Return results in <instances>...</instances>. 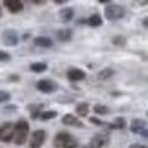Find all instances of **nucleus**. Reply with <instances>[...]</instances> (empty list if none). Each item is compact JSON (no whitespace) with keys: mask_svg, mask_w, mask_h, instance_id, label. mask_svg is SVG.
Returning <instances> with one entry per match:
<instances>
[{"mask_svg":"<svg viewBox=\"0 0 148 148\" xmlns=\"http://www.w3.org/2000/svg\"><path fill=\"white\" fill-rule=\"evenodd\" d=\"M13 124L11 123H5L0 127V140L2 142H11L13 140Z\"/></svg>","mask_w":148,"mask_h":148,"instance_id":"obj_6","label":"nucleus"},{"mask_svg":"<svg viewBox=\"0 0 148 148\" xmlns=\"http://www.w3.org/2000/svg\"><path fill=\"white\" fill-rule=\"evenodd\" d=\"M126 10L121 7V5H108L105 8V18L108 21H118L121 18H124Z\"/></svg>","mask_w":148,"mask_h":148,"instance_id":"obj_3","label":"nucleus"},{"mask_svg":"<svg viewBox=\"0 0 148 148\" xmlns=\"http://www.w3.org/2000/svg\"><path fill=\"white\" fill-rule=\"evenodd\" d=\"M84 77H86V73L81 69H69L67 70V78L70 81H81L84 80Z\"/></svg>","mask_w":148,"mask_h":148,"instance_id":"obj_9","label":"nucleus"},{"mask_svg":"<svg viewBox=\"0 0 148 148\" xmlns=\"http://www.w3.org/2000/svg\"><path fill=\"white\" fill-rule=\"evenodd\" d=\"M48 69V65L43 64V62H35V64H30V70L35 72V73H42Z\"/></svg>","mask_w":148,"mask_h":148,"instance_id":"obj_16","label":"nucleus"},{"mask_svg":"<svg viewBox=\"0 0 148 148\" xmlns=\"http://www.w3.org/2000/svg\"><path fill=\"white\" fill-rule=\"evenodd\" d=\"M113 73H115V70H113V69H103V70L99 73V78H100V80H105V78L113 77Z\"/></svg>","mask_w":148,"mask_h":148,"instance_id":"obj_20","label":"nucleus"},{"mask_svg":"<svg viewBox=\"0 0 148 148\" xmlns=\"http://www.w3.org/2000/svg\"><path fill=\"white\" fill-rule=\"evenodd\" d=\"M45 138H46V132L43 129L35 131L32 134V137H30V148H40L45 143Z\"/></svg>","mask_w":148,"mask_h":148,"instance_id":"obj_5","label":"nucleus"},{"mask_svg":"<svg viewBox=\"0 0 148 148\" xmlns=\"http://www.w3.org/2000/svg\"><path fill=\"white\" fill-rule=\"evenodd\" d=\"M131 131L134 134H138L142 137H148V131H147V123L143 119H134L131 123Z\"/></svg>","mask_w":148,"mask_h":148,"instance_id":"obj_4","label":"nucleus"},{"mask_svg":"<svg viewBox=\"0 0 148 148\" xmlns=\"http://www.w3.org/2000/svg\"><path fill=\"white\" fill-rule=\"evenodd\" d=\"M89 121H91V123H94V124H97V126L102 124V121H100V119H97V118H89Z\"/></svg>","mask_w":148,"mask_h":148,"instance_id":"obj_26","label":"nucleus"},{"mask_svg":"<svg viewBox=\"0 0 148 148\" xmlns=\"http://www.w3.org/2000/svg\"><path fill=\"white\" fill-rule=\"evenodd\" d=\"M34 43H35L37 46H42V48H51L53 46V40L48 38V37H37V38L34 40Z\"/></svg>","mask_w":148,"mask_h":148,"instance_id":"obj_12","label":"nucleus"},{"mask_svg":"<svg viewBox=\"0 0 148 148\" xmlns=\"http://www.w3.org/2000/svg\"><path fill=\"white\" fill-rule=\"evenodd\" d=\"M113 43L115 45H124V38L123 37H116V38H113Z\"/></svg>","mask_w":148,"mask_h":148,"instance_id":"obj_25","label":"nucleus"},{"mask_svg":"<svg viewBox=\"0 0 148 148\" xmlns=\"http://www.w3.org/2000/svg\"><path fill=\"white\" fill-rule=\"evenodd\" d=\"M0 61H10V54L5 51H0Z\"/></svg>","mask_w":148,"mask_h":148,"instance_id":"obj_24","label":"nucleus"},{"mask_svg":"<svg viewBox=\"0 0 148 148\" xmlns=\"http://www.w3.org/2000/svg\"><path fill=\"white\" fill-rule=\"evenodd\" d=\"M56 148H77V140L69 132H59L54 138Z\"/></svg>","mask_w":148,"mask_h":148,"instance_id":"obj_2","label":"nucleus"},{"mask_svg":"<svg viewBox=\"0 0 148 148\" xmlns=\"http://www.w3.org/2000/svg\"><path fill=\"white\" fill-rule=\"evenodd\" d=\"M37 89L38 91H42V92H54L56 89H58V84L54 83V81H51V80H42V81H38L37 83Z\"/></svg>","mask_w":148,"mask_h":148,"instance_id":"obj_8","label":"nucleus"},{"mask_svg":"<svg viewBox=\"0 0 148 148\" xmlns=\"http://www.w3.org/2000/svg\"><path fill=\"white\" fill-rule=\"evenodd\" d=\"M0 14H2V11H0Z\"/></svg>","mask_w":148,"mask_h":148,"instance_id":"obj_29","label":"nucleus"},{"mask_svg":"<svg viewBox=\"0 0 148 148\" xmlns=\"http://www.w3.org/2000/svg\"><path fill=\"white\" fill-rule=\"evenodd\" d=\"M108 142V137L107 135H102V134H99V135H96V137L92 138V142H91V145L89 147L91 148H102L103 145Z\"/></svg>","mask_w":148,"mask_h":148,"instance_id":"obj_11","label":"nucleus"},{"mask_svg":"<svg viewBox=\"0 0 148 148\" xmlns=\"http://www.w3.org/2000/svg\"><path fill=\"white\" fill-rule=\"evenodd\" d=\"M83 148H91V147H83Z\"/></svg>","mask_w":148,"mask_h":148,"instance_id":"obj_28","label":"nucleus"},{"mask_svg":"<svg viewBox=\"0 0 148 148\" xmlns=\"http://www.w3.org/2000/svg\"><path fill=\"white\" fill-rule=\"evenodd\" d=\"M59 16H61V19L64 21V23H69V21H72V18H73V10H72V8H64V10H61Z\"/></svg>","mask_w":148,"mask_h":148,"instance_id":"obj_14","label":"nucleus"},{"mask_svg":"<svg viewBox=\"0 0 148 148\" xmlns=\"http://www.w3.org/2000/svg\"><path fill=\"white\" fill-rule=\"evenodd\" d=\"M94 112H96L97 115H107V113H108V107H105V105H96V107H94Z\"/></svg>","mask_w":148,"mask_h":148,"instance_id":"obj_21","label":"nucleus"},{"mask_svg":"<svg viewBox=\"0 0 148 148\" xmlns=\"http://www.w3.org/2000/svg\"><path fill=\"white\" fill-rule=\"evenodd\" d=\"M5 7L11 11V13H19L24 8V3L19 0H5Z\"/></svg>","mask_w":148,"mask_h":148,"instance_id":"obj_10","label":"nucleus"},{"mask_svg":"<svg viewBox=\"0 0 148 148\" xmlns=\"http://www.w3.org/2000/svg\"><path fill=\"white\" fill-rule=\"evenodd\" d=\"M2 38H3V43L8 46H16L18 42H19V37H18V34L14 30H5L2 34Z\"/></svg>","mask_w":148,"mask_h":148,"instance_id":"obj_7","label":"nucleus"},{"mask_svg":"<svg viewBox=\"0 0 148 148\" xmlns=\"http://www.w3.org/2000/svg\"><path fill=\"white\" fill-rule=\"evenodd\" d=\"M8 99H10V94L5 92V91H0V102H5Z\"/></svg>","mask_w":148,"mask_h":148,"instance_id":"obj_23","label":"nucleus"},{"mask_svg":"<svg viewBox=\"0 0 148 148\" xmlns=\"http://www.w3.org/2000/svg\"><path fill=\"white\" fill-rule=\"evenodd\" d=\"M88 24H89L91 27H99V26H102V18H100L99 14H92V16L88 19Z\"/></svg>","mask_w":148,"mask_h":148,"instance_id":"obj_17","label":"nucleus"},{"mask_svg":"<svg viewBox=\"0 0 148 148\" xmlns=\"http://www.w3.org/2000/svg\"><path fill=\"white\" fill-rule=\"evenodd\" d=\"M88 110H89V105H88V103H80V105H77V113L80 116H86Z\"/></svg>","mask_w":148,"mask_h":148,"instance_id":"obj_18","label":"nucleus"},{"mask_svg":"<svg viewBox=\"0 0 148 148\" xmlns=\"http://www.w3.org/2000/svg\"><path fill=\"white\" fill-rule=\"evenodd\" d=\"M62 123L64 124H67V126H78V127H81V123H80V119L77 118V116H73V115H65L64 118H62Z\"/></svg>","mask_w":148,"mask_h":148,"instance_id":"obj_13","label":"nucleus"},{"mask_svg":"<svg viewBox=\"0 0 148 148\" xmlns=\"http://www.w3.org/2000/svg\"><path fill=\"white\" fill-rule=\"evenodd\" d=\"M112 127L113 129H123V127H126V119L124 118H116L115 121H113V124H112Z\"/></svg>","mask_w":148,"mask_h":148,"instance_id":"obj_19","label":"nucleus"},{"mask_svg":"<svg viewBox=\"0 0 148 148\" xmlns=\"http://www.w3.org/2000/svg\"><path fill=\"white\" fill-rule=\"evenodd\" d=\"M129 148H147L145 145H138V143H134V145H131Z\"/></svg>","mask_w":148,"mask_h":148,"instance_id":"obj_27","label":"nucleus"},{"mask_svg":"<svg viewBox=\"0 0 148 148\" xmlns=\"http://www.w3.org/2000/svg\"><path fill=\"white\" fill-rule=\"evenodd\" d=\"M13 127H14L13 129V142L16 145L26 143L27 135H29V123L24 121V119H21V121H18Z\"/></svg>","mask_w":148,"mask_h":148,"instance_id":"obj_1","label":"nucleus"},{"mask_svg":"<svg viewBox=\"0 0 148 148\" xmlns=\"http://www.w3.org/2000/svg\"><path fill=\"white\" fill-rule=\"evenodd\" d=\"M58 38L61 40V42H69V40L72 38V30L70 29H62L58 32Z\"/></svg>","mask_w":148,"mask_h":148,"instance_id":"obj_15","label":"nucleus"},{"mask_svg":"<svg viewBox=\"0 0 148 148\" xmlns=\"http://www.w3.org/2000/svg\"><path fill=\"white\" fill-rule=\"evenodd\" d=\"M54 116H56V112H45V113L40 115V118L42 119H51V118H54Z\"/></svg>","mask_w":148,"mask_h":148,"instance_id":"obj_22","label":"nucleus"}]
</instances>
